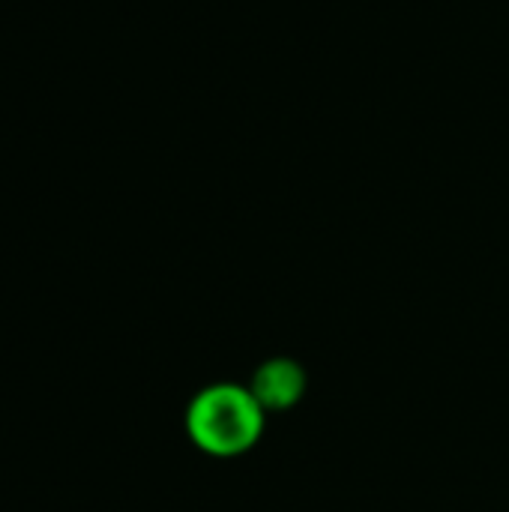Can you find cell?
Here are the masks:
<instances>
[{
    "label": "cell",
    "mask_w": 509,
    "mask_h": 512,
    "mask_svg": "<svg viewBox=\"0 0 509 512\" xmlns=\"http://www.w3.org/2000/svg\"><path fill=\"white\" fill-rule=\"evenodd\" d=\"M186 429L201 450L213 456H237L258 441L264 429V405L252 390L216 384L192 399Z\"/></svg>",
    "instance_id": "1"
},
{
    "label": "cell",
    "mask_w": 509,
    "mask_h": 512,
    "mask_svg": "<svg viewBox=\"0 0 509 512\" xmlns=\"http://www.w3.org/2000/svg\"><path fill=\"white\" fill-rule=\"evenodd\" d=\"M252 393L264 408H285L303 393V372L291 360H273L255 375Z\"/></svg>",
    "instance_id": "2"
}]
</instances>
